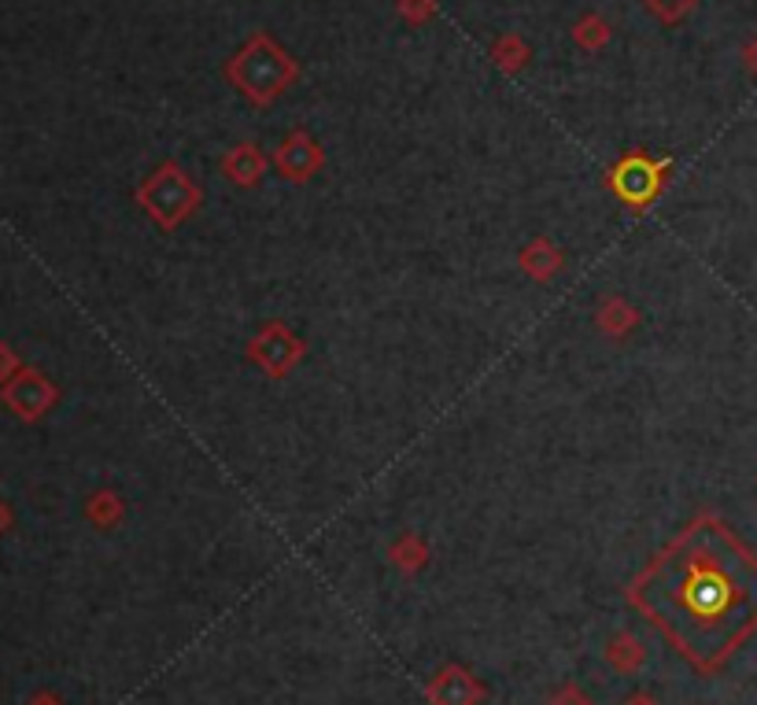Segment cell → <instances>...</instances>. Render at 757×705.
Here are the masks:
<instances>
[{
	"mask_svg": "<svg viewBox=\"0 0 757 705\" xmlns=\"http://www.w3.org/2000/svg\"><path fill=\"white\" fill-rule=\"evenodd\" d=\"M85 517H90L93 525H101V528H112L118 517H123V502H118V495L101 491V495H93V499L85 502Z\"/></svg>",
	"mask_w": 757,
	"mask_h": 705,
	"instance_id": "cell-13",
	"label": "cell"
},
{
	"mask_svg": "<svg viewBox=\"0 0 757 705\" xmlns=\"http://www.w3.org/2000/svg\"><path fill=\"white\" fill-rule=\"evenodd\" d=\"M392 561H396L400 569H422L425 566V543L414 536H403L396 547H392Z\"/></svg>",
	"mask_w": 757,
	"mask_h": 705,
	"instance_id": "cell-15",
	"label": "cell"
},
{
	"mask_svg": "<svg viewBox=\"0 0 757 705\" xmlns=\"http://www.w3.org/2000/svg\"><path fill=\"white\" fill-rule=\"evenodd\" d=\"M433 12H436L433 0H400V15L407 23H425V19H433Z\"/></svg>",
	"mask_w": 757,
	"mask_h": 705,
	"instance_id": "cell-17",
	"label": "cell"
},
{
	"mask_svg": "<svg viewBox=\"0 0 757 705\" xmlns=\"http://www.w3.org/2000/svg\"><path fill=\"white\" fill-rule=\"evenodd\" d=\"M226 74L251 104H270L295 82V60L273 38L256 34L229 60Z\"/></svg>",
	"mask_w": 757,
	"mask_h": 705,
	"instance_id": "cell-2",
	"label": "cell"
},
{
	"mask_svg": "<svg viewBox=\"0 0 757 705\" xmlns=\"http://www.w3.org/2000/svg\"><path fill=\"white\" fill-rule=\"evenodd\" d=\"M259 351H262V355H259L262 366H267L270 373H284V370H289L292 362H295V351H300V344L284 336V329L273 325L270 333H262Z\"/></svg>",
	"mask_w": 757,
	"mask_h": 705,
	"instance_id": "cell-9",
	"label": "cell"
},
{
	"mask_svg": "<svg viewBox=\"0 0 757 705\" xmlns=\"http://www.w3.org/2000/svg\"><path fill=\"white\" fill-rule=\"evenodd\" d=\"M624 705H657V702L651 698V694H635V698H629Z\"/></svg>",
	"mask_w": 757,
	"mask_h": 705,
	"instance_id": "cell-24",
	"label": "cell"
},
{
	"mask_svg": "<svg viewBox=\"0 0 757 705\" xmlns=\"http://www.w3.org/2000/svg\"><path fill=\"white\" fill-rule=\"evenodd\" d=\"M632 602L702 672L757 632V558L720 521L687 528L632 588Z\"/></svg>",
	"mask_w": 757,
	"mask_h": 705,
	"instance_id": "cell-1",
	"label": "cell"
},
{
	"mask_svg": "<svg viewBox=\"0 0 757 705\" xmlns=\"http://www.w3.org/2000/svg\"><path fill=\"white\" fill-rule=\"evenodd\" d=\"M485 698V687H480V680L469 676L466 668H444L440 676L429 683V702L433 705H477Z\"/></svg>",
	"mask_w": 757,
	"mask_h": 705,
	"instance_id": "cell-6",
	"label": "cell"
},
{
	"mask_svg": "<svg viewBox=\"0 0 757 705\" xmlns=\"http://www.w3.org/2000/svg\"><path fill=\"white\" fill-rule=\"evenodd\" d=\"M547 705H595V702L584 698V694H580L577 687H566V691H558Z\"/></svg>",
	"mask_w": 757,
	"mask_h": 705,
	"instance_id": "cell-20",
	"label": "cell"
},
{
	"mask_svg": "<svg viewBox=\"0 0 757 705\" xmlns=\"http://www.w3.org/2000/svg\"><path fill=\"white\" fill-rule=\"evenodd\" d=\"M0 403H4L15 417H23V422H38V417H45L52 406L60 403V388L45 377V373L23 366L12 381L0 384Z\"/></svg>",
	"mask_w": 757,
	"mask_h": 705,
	"instance_id": "cell-4",
	"label": "cell"
},
{
	"mask_svg": "<svg viewBox=\"0 0 757 705\" xmlns=\"http://www.w3.org/2000/svg\"><path fill=\"white\" fill-rule=\"evenodd\" d=\"M12 521H15L12 506H8L4 499H0V536H4V532H8V528H12Z\"/></svg>",
	"mask_w": 757,
	"mask_h": 705,
	"instance_id": "cell-21",
	"label": "cell"
},
{
	"mask_svg": "<svg viewBox=\"0 0 757 705\" xmlns=\"http://www.w3.org/2000/svg\"><path fill=\"white\" fill-rule=\"evenodd\" d=\"M599 322H602L606 333H624V329L635 322V314L624 303H606V311L599 314Z\"/></svg>",
	"mask_w": 757,
	"mask_h": 705,
	"instance_id": "cell-16",
	"label": "cell"
},
{
	"mask_svg": "<svg viewBox=\"0 0 757 705\" xmlns=\"http://www.w3.org/2000/svg\"><path fill=\"white\" fill-rule=\"evenodd\" d=\"M196 200H200V193H196V185L185 178L178 167H159L148 178L145 189H141V204H145L148 215L159 218L167 229L178 226L185 215H193Z\"/></svg>",
	"mask_w": 757,
	"mask_h": 705,
	"instance_id": "cell-3",
	"label": "cell"
},
{
	"mask_svg": "<svg viewBox=\"0 0 757 705\" xmlns=\"http://www.w3.org/2000/svg\"><path fill=\"white\" fill-rule=\"evenodd\" d=\"M573 38H577V45H580V49L595 52V49H602V45L610 41V23H606L602 15H584V19L577 23Z\"/></svg>",
	"mask_w": 757,
	"mask_h": 705,
	"instance_id": "cell-14",
	"label": "cell"
},
{
	"mask_svg": "<svg viewBox=\"0 0 757 705\" xmlns=\"http://www.w3.org/2000/svg\"><path fill=\"white\" fill-rule=\"evenodd\" d=\"M222 170L229 182L237 185H251L262 178V170H267V159H262V152L256 145H237L229 156L222 159Z\"/></svg>",
	"mask_w": 757,
	"mask_h": 705,
	"instance_id": "cell-8",
	"label": "cell"
},
{
	"mask_svg": "<svg viewBox=\"0 0 757 705\" xmlns=\"http://www.w3.org/2000/svg\"><path fill=\"white\" fill-rule=\"evenodd\" d=\"M521 262H525V270H529L532 278H547V273H554L558 267H562V256H558L547 240H536V245L521 256Z\"/></svg>",
	"mask_w": 757,
	"mask_h": 705,
	"instance_id": "cell-11",
	"label": "cell"
},
{
	"mask_svg": "<svg viewBox=\"0 0 757 705\" xmlns=\"http://www.w3.org/2000/svg\"><path fill=\"white\" fill-rule=\"evenodd\" d=\"M743 60H746V68H750V71L757 74V38L750 41V45H746V52H743Z\"/></svg>",
	"mask_w": 757,
	"mask_h": 705,
	"instance_id": "cell-22",
	"label": "cell"
},
{
	"mask_svg": "<svg viewBox=\"0 0 757 705\" xmlns=\"http://www.w3.org/2000/svg\"><path fill=\"white\" fill-rule=\"evenodd\" d=\"M19 370H23V362H19V355L12 351V344H0V384L12 381Z\"/></svg>",
	"mask_w": 757,
	"mask_h": 705,
	"instance_id": "cell-19",
	"label": "cell"
},
{
	"mask_svg": "<svg viewBox=\"0 0 757 705\" xmlns=\"http://www.w3.org/2000/svg\"><path fill=\"white\" fill-rule=\"evenodd\" d=\"M30 705H63V702L56 698V694H38V698L30 702Z\"/></svg>",
	"mask_w": 757,
	"mask_h": 705,
	"instance_id": "cell-23",
	"label": "cell"
},
{
	"mask_svg": "<svg viewBox=\"0 0 757 705\" xmlns=\"http://www.w3.org/2000/svg\"><path fill=\"white\" fill-rule=\"evenodd\" d=\"M606 661L618 672H635L646 661V650L640 646V639H635L632 632H621L606 643Z\"/></svg>",
	"mask_w": 757,
	"mask_h": 705,
	"instance_id": "cell-10",
	"label": "cell"
},
{
	"mask_svg": "<svg viewBox=\"0 0 757 705\" xmlns=\"http://www.w3.org/2000/svg\"><path fill=\"white\" fill-rule=\"evenodd\" d=\"M491 60L499 63L502 71H521L525 63H529V45H525L521 38H502V41H496V45H491Z\"/></svg>",
	"mask_w": 757,
	"mask_h": 705,
	"instance_id": "cell-12",
	"label": "cell"
},
{
	"mask_svg": "<svg viewBox=\"0 0 757 705\" xmlns=\"http://www.w3.org/2000/svg\"><path fill=\"white\" fill-rule=\"evenodd\" d=\"M665 174H668L665 159L657 163L651 156H643V152H635V156H624L618 163V170H613V189H618V196L624 204L643 207V204L654 200L657 189H662Z\"/></svg>",
	"mask_w": 757,
	"mask_h": 705,
	"instance_id": "cell-5",
	"label": "cell"
},
{
	"mask_svg": "<svg viewBox=\"0 0 757 705\" xmlns=\"http://www.w3.org/2000/svg\"><path fill=\"white\" fill-rule=\"evenodd\" d=\"M646 8H651V12H657L662 19H668V23H673V19H680L687 12L691 4H695V0H643Z\"/></svg>",
	"mask_w": 757,
	"mask_h": 705,
	"instance_id": "cell-18",
	"label": "cell"
},
{
	"mask_svg": "<svg viewBox=\"0 0 757 705\" xmlns=\"http://www.w3.org/2000/svg\"><path fill=\"white\" fill-rule=\"evenodd\" d=\"M278 167H281L284 178L307 182L318 167H322V148H318L314 141L300 129V134L284 137V145L278 148Z\"/></svg>",
	"mask_w": 757,
	"mask_h": 705,
	"instance_id": "cell-7",
	"label": "cell"
}]
</instances>
